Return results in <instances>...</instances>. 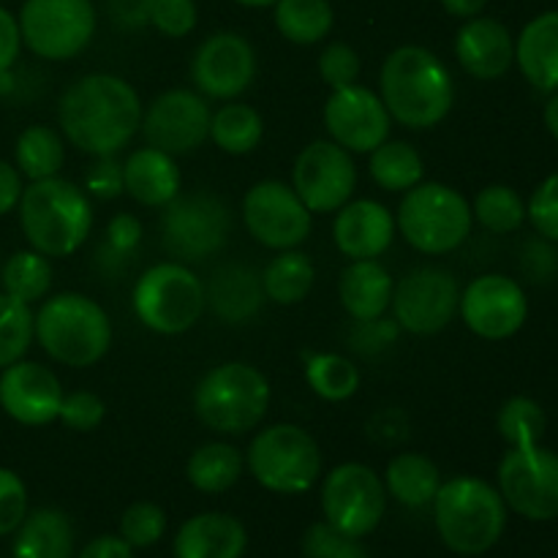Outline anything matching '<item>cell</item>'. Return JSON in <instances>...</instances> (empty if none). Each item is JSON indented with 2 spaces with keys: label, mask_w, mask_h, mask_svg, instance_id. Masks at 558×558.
<instances>
[{
  "label": "cell",
  "mask_w": 558,
  "mask_h": 558,
  "mask_svg": "<svg viewBox=\"0 0 558 558\" xmlns=\"http://www.w3.org/2000/svg\"><path fill=\"white\" fill-rule=\"evenodd\" d=\"M142 98L118 74H85L71 82L58 104L63 140L93 158L118 156L142 125Z\"/></svg>",
  "instance_id": "obj_1"
},
{
  "label": "cell",
  "mask_w": 558,
  "mask_h": 558,
  "mask_svg": "<svg viewBox=\"0 0 558 558\" xmlns=\"http://www.w3.org/2000/svg\"><path fill=\"white\" fill-rule=\"evenodd\" d=\"M379 98L398 125L436 129L456 104V82L445 60L430 49L407 44L390 52L379 71Z\"/></svg>",
  "instance_id": "obj_2"
},
{
  "label": "cell",
  "mask_w": 558,
  "mask_h": 558,
  "mask_svg": "<svg viewBox=\"0 0 558 558\" xmlns=\"http://www.w3.org/2000/svg\"><path fill=\"white\" fill-rule=\"evenodd\" d=\"M20 223L33 251L63 259L76 254L90 238V196L60 174L31 180L20 196Z\"/></svg>",
  "instance_id": "obj_3"
},
{
  "label": "cell",
  "mask_w": 558,
  "mask_h": 558,
  "mask_svg": "<svg viewBox=\"0 0 558 558\" xmlns=\"http://www.w3.org/2000/svg\"><path fill=\"white\" fill-rule=\"evenodd\" d=\"M33 336L54 363L90 368L112 347V322L87 294L60 292L44 300L38 314H33Z\"/></svg>",
  "instance_id": "obj_4"
},
{
  "label": "cell",
  "mask_w": 558,
  "mask_h": 558,
  "mask_svg": "<svg viewBox=\"0 0 558 558\" xmlns=\"http://www.w3.org/2000/svg\"><path fill=\"white\" fill-rule=\"evenodd\" d=\"M434 521L441 543L458 556H483L507 529V505L499 488L480 477H452L434 499Z\"/></svg>",
  "instance_id": "obj_5"
},
{
  "label": "cell",
  "mask_w": 558,
  "mask_h": 558,
  "mask_svg": "<svg viewBox=\"0 0 558 558\" xmlns=\"http://www.w3.org/2000/svg\"><path fill=\"white\" fill-rule=\"evenodd\" d=\"M270 381L256 365L221 363L194 387V414L205 428L221 436H243L265 420L270 409Z\"/></svg>",
  "instance_id": "obj_6"
},
{
  "label": "cell",
  "mask_w": 558,
  "mask_h": 558,
  "mask_svg": "<svg viewBox=\"0 0 558 558\" xmlns=\"http://www.w3.org/2000/svg\"><path fill=\"white\" fill-rule=\"evenodd\" d=\"M396 227L414 251L445 256L461 248L472 234V205L452 185L417 183L403 194L396 213Z\"/></svg>",
  "instance_id": "obj_7"
},
{
  "label": "cell",
  "mask_w": 558,
  "mask_h": 558,
  "mask_svg": "<svg viewBox=\"0 0 558 558\" xmlns=\"http://www.w3.org/2000/svg\"><path fill=\"white\" fill-rule=\"evenodd\" d=\"M245 466L270 494L298 496L319 483L325 458L308 430L294 423H278L254 436L245 452Z\"/></svg>",
  "instance_id": "obj_8"
},
{
  "label": "cell",
  "mask_w": 558,
  "mask_h": 558,
  "mask_svg": "<svg viewBox=\"0 0 558 558\" xmlns=\"http://www.w3.org/2000/svg\"><path fill=\"white\" fill-rule=\"evenodd\" d=\"M131 305L147 330L183 336L205 314V283L183 262H158L136 278Z\"/></svg>",
  "instance_id": "obj_9"
},
{
  "label": "cell",
  "mask_w": 558,
  "mask_h": 558,
  "mask_svg": "<svg viewBox=\"0 0 558 558\" xmlns=\"http://www.w3.org/2000/svg\"><path fill=\"white\" fill-rule=\"evenodd\" d=\"M232 234V213L210 191L178 194L161 213V243L178 262H202L218 254Z\"/></svg>",
  "instance_id": "obj_10"
},
{
  "label": "cell",
  "mask_w": 558,
  "mask_h": 558,
  "mask_svg": "<svg viewBox=\"0 0 558 558\" xmlns=\"http://www.w3.org/2000/svg\"><path fill=\"white\" fill-rule=\"evenodd\" d=\"M22 44L44 60H71L96 36L93 0H25L20 11Z\"/></svg>",
  "instance_id": "obj_11"
},
{
  "label": "cell",
  "mask_w": 558,
  "mask_h": 558,
  "mask_svg": "<svg viewBox=\"0 0 558 558\" xmlns=\"http://www.w3.org/2000/svg\"><path fill=\"white\" fill-rule=\"evenodd\" d=\"M496 480L507 510L537 523L558 518V452L543 445L510 447Z\"/></svg>",
  "instance_id": "obj_12"
},
{
  "label": "cell",
  "mask_w": 558,
  "mask_h": 558,
  "mask_svg": "<svg viewBox=\"0 0 558 558\" xmlns=\"http://www.w3.org/2000/svg\"><path fill=\"white\" fill-rule=\"evenodd\" d=\"M325 523L349 537H368L387 512L385 480L365 463H341L322 483Z\"/></svg>",
  "instance_id": "obj_13"
},
{
  "label": "cell",
  "mask_w": 558,
  "mask_h": 558,
  "mask_svg": "<svg viewBox=\"0 0 558 558\" xmlns=\"http://www.w3.org/2000/svg\"><path fill=\"white\" fill-rule=\"evenodd\" d=\"M243 223L251 238L272 251L300 248L314 229V213L281 180H262L243 196Z\"/></svg>",
  "instance_id": "obj_14"
},
{
  "label": "cell",
  "mask_w": 558,
  "mask_h": 558,
  "mask_svg": "<svg viewBox=\"0 0 558 558\" xmlns=\"http://www.w3.org/2000/svg\"><path fill=\"white\" fill-rule=\"evenodd\" d=\"M461 287L445 267H414L392 289V316L412 336H436L458 314Z\"/></svg>",
  "instance_id": "obj_15"
},
{
  "label": "cell",
  "mask_w": 558,
  "mask_h": 558,
  "mask_svg": "<svg viewBox=\"0 0 558 558\" xmlns=\"http://www.w3.org/2000/svg\"><path fill=\"white\" fill-rule=\"evenodd\" d=\"M289 185L314 216L338 213L357 191V167L352 153L332 140L311 142L294 158Z\"/></svg>",
  "instance_id": "obj_16"
},
{
  "label": "cell",
  "mask_w": 558,
  "mask_h": 558,
  "mask_svg": "<svg viewBox=\"0 0 558 558\" xmlns=\"http://www.w3.org/2000/svg\"><path fill=\"white\" fill-rule=\"evenodd\" d=\"M210 118L213 109L202 93L174 87L147 104L140 131L147 145L178 158L199 150L210 140Z\"/></svg>",
  "instance_id": "obj_17"
},
{
  "label": "cell",
  "mask_w": 558,
  "mask_h": 558,
  "mask_svg": "<svg viewBox=\"0 0 558 558\" xmlns=\"http://www.w3.org/2000/svg\"><path fill=\"white\" fill-rule=\"evenodd\" d=\"M458 314L483 341H507L526 325L529 298L515 278L505 272H485L461 292Z\"/></svg>",
  "instance_id": "obj_18"
},
{
  "label": "cell",
  "mask_w": 558,
  "mask_h": 558,
  "mask_svg": "<svg viewBox=\"0 0 558 558\" xmlns=\"http://www.w3.org/2000/svg\"><path fill=\"white\" fill-rule=\"evenodd\" d=\"M256 80V49L245 36L221 31L207 36L191 58L196 93L216 101H234Z\"/></svg>",
  "instance_id": "obj_19"
},
{
  "label": "cell",
  "mask_w": 558,
  "mask_h": 558,
  "mask_svg": "<svg viewBox=\"0 0 558 558\" xmlns=\"http://www.w3.org/2000/svg\"><path fill=\"white\" fill-rule=\"evenodd\" d=\"M322 118L330 140L349 153H371L390 140L392 118L371 87L349 85L332 90Z\"/></svg>",
  "instance_id": "obj_20"
},
{
  "label": "cell",
  "mask_w": 558,
  "mask_h": 558,
  "mask_svg": "<svg viewBox=\"0 0 558 558\" xmlns=\"http://www.w3.org/2000/svg\"><path fill=\"white\" fill-rule=\"evenodd\" d=\"M63 396V385L47 365L16 360L0 374V409L20 425L54 423Z\"/></svg>",
  "instance_id": "obj_21"
},
{
  "label": "cell",
  "mask_w": 558,
  "mask_h": 558,
  "mask_svg": "<svg viewBox=\"0 0 558 558\" xmlns=\"http://www.w3.org/2000/svg\"><path fill=\"white\" fill-rule=\"evenodd\" d=\"M456 60L474 80H501L515 65V38L505 22L472 16L456 33Z\"/></svg>",
  "instance_id": "obj_22"
},
{
  "label": "cell",
  "mask_w": 558,
  "mask_h": 558,
  "mask_svg": "<svg viewBox=\"0 0 558 558\" xmlns=\"http://www.w3.org/2000/svg\"><path fill=\"white\" fill-rule=\"evenodd\" d=\"M396 216L376 199H349L332 221L336 248L349 262L379 259L396 240Z\"/></svg>",
  "instance_id": "obj_23"
},
{
  "label": "cell",
  "mask_w": 558,
  "mask_h": 558,
  "mask_svg": "<svg viewBox=\"0 0 558 558\" xmlns=\"http://www.w3.org/2000/svg\"><path fill=\"white\" fill-rule=\"evenodd\" d=\"M262 276L243 262H229L205 283V303L223 325H248L265 305Z\"/></svg>",
  "instance_id": "obj_24"
},
{
  "label": "cell",
  "mask_w": 558,
  "mask_h": 558,
  "mask_svg": "<svg viewBox=\"0 0 558 558\" xmlns=\"http://www.w3.org/2000/svg\"><path fill=\"white\" fill-rule=\"evenodd\" d=\"M125 194L142 207H163L180 194L183 174L178 161L158 147H140L123 161Z\"/></svg>",
  "instance_id": "obj_25"
},
{
  "label": "cell",
  "mask_w": 558,
  "mask_h": 558,
  "mask_svg": "<svg viewBox=\"0 0 558 558\" xmlns=\"http://www.w3.org/2000/svg\"><path fill=\"white\" fill-rule=\"evenodd\" d=\"M245 526L227 512H202L185 521L174 537V558H243Z\"/></svg>",
  "instance_id": "obj_26"
},
{
  "label": "cell",
  "mask_w": 558,
  "mask_h": 558,
  "mask_svg": "<svg viewBox=\"0 0 558 558\" xmlns=\"http://www.w3.org/2000/svg\"><path fill=\"white\" fill-rule=\"evenodd\" d=\"M392 289L396 281L379 259L349 262L338 278V300L354 322L385 316L392 303Z\"/></svg>",
  "instance_id": "obj_27"
},
{
  "label": "cell",
  "mask_w": 558,
  "mask_h": 558,
  "mask_svg": "<svg viewBox=\"0 0 558 558\" xmlns=\"http://www.w3.org/2000/svg\"><path fill=\"white\" fill-rule=\"evenodd\" d=\"M515 63L532 87L558 90V9L543 11L523 25L515 38Z\"/></svg>",
  "instance_id": "obj_28"
},
{
  "label": "cell",
  "mask_w": 558,
  "mask_h": 558,
  "mask_svg": "<svg viewBox=\"0 0 558 558\" xmlns=\"http://www.w3.org/2000/svg\"><path fill=\"white\" fill-rule=\"evenodd\" d=\"M74 526L69 515L54 507L31 512L16 529L14 558H71Z\"/></svg>",
  "instance_id": "obj_29"
},
{
  "label": "cell",
  "mask_w": 558,
  "mask_h": 558,
  "mask_svg": "<svg viewBox=\"0 0 558 558\" xmlns=\"http://www.w3.org/2000/svg\"><path fill=\"white\" fill-rule=\"evenodd\" d=\"M385 488L398 505L412 510L428 507L441 488L439 466L423 452H401L387 463Z\"/></svg>",
  "instance_id": "obj_30"
},
{
  "label": "cell",
  "mask_w": 558,
  "mask_h": 558,
  "mask_svg": "<svg viewBox=\"0 0 558 558\" xmlns=\"http://www.w3.org/2000/svg\"><path fill=\"white\" fill-rule=\"evenodd\" d=\"M245 469L243 452L229 441H207L191 452L185 477L202 494H227Z\"/></svg>",
  "instance_id": "obj_31"
},
{
  "label": "cell",
  "mask_w": 558,
  "mask_h": 558,
  "mask_svg": "<svg viewBox=\"0 0 558 558\" xmlns=\"http://www.w3.org/2000/svg\"><path fill=\"white\" fill-rule=\"evenodd\" d=\"M316 281V267L308 254L298 248L278 251L262 272L265 298L276 305H298L308 298Z\"/></svg>",
  "instance_id": "obj_32"
},
{
  "label": "cell",
  "mask_w": 558,
  "mask_h": 558,
  "mask_svg": "<svg viewBox=\"0 0 558 558\" xmlns=\"http://www.w3.org/2000/svg\"><path fill=\"white\" fill-rule=\"evenodd\" d=\"M265 136V120L248 104L227 101L213 112L210 140L227 156H248Z\"/></svg>",
  "instance_id": "obj_33"
},
{
  "label": "cell",
  "mask_w": 558,
  "mask_h": 558,
  "mask_svg": "<svg viewBox=\"0 0 558 558\" xmlns=\"http://www.w3.org/2000/svg\"><path fill=\"white\" fill-rule=\"evenodd\" d=\"M368 172L379 189L390 194H407L417 183H423L425 161L417 147L409 142H381L376 150H371Z\"/></svg>",
  "instance_id": "obj_34"
},
{
  "label": "cell",
  "mask_w": 558,
  "mask_h": 558,
  "mask_svg": "<svg viewBox=\"0 0 558 558\" xmlns=\"http://www.w3.org/2000/svg\"><path fill=\"white\" fill-rule=\"evenodd\" d=\"M16 169L27 180H44L60 174L65 163V140L52 125H27L16 136Z\"/></svg>",
  "instance_id": "obj_35"
},
{
  "label": "cell",
  "mask_w": 558,
  "mask_h": 558,
  "mask_svg": "<svg viewBox=\"0 0 558 558\" xmlns=\"http://www.w3.org/2000/svg\"><path fill=\"white\" fill-rule=\"evenodd\" d=\"M272 20L287 41L311 47L327 38L336 14H332L330 0H278Z\"/></svg>",
  "instance_id": "obj_36"
},
{
  "label": "cell",
  "mask_w": 558,
  "mask_h": 558,
  "mask_svg": "<svg viewBox=\"0 0 558 558\" xmlns=\"http://www.w3.org/2000/svg\"><path fill=\"white\" fill-rule=\"evenodd\" d=\"M305 381L322 401H349L360 390V368L349 357L336 352L305 354Z\"/></svg>",
  "instance_id": "obj_37"
},
{
  "label": "cell",
  "mask_w": 558,
  "mask_h": 558,
  "mask_svg": "<svg viewBox=\"0 0 558 558\" xmlns=\"http://www.w3.org/2000/svg\"><path fill=\"white\" fill-rule=\"evenodd\" d=\"M52 265H49V256L38 254V251H16L9 256V262L3 265V292L9 298L20 300V303L31 305L38 303L49 294L52 289Z\"/></svg>",
  "instance_id": "obj_38"
},
{
  "label": "cell",
  "mask_w": 558,
  "mask_h": 558,
  "mask_svg": "<svg viewBox=\"0 0 558 558\" xmlns=\"http://www.w3.org/2000/svg\"><path fill=\"white\" fill-rule=\"evenodd\" d=\"M474 221L494 234H512L526 223V202L512 185H485L472 205Z\"/></svg>",
  "instance_id": "obj_39"
},
{
  "label": "cell",
  "mask_w": 558,
  "mask_h": 558,
  "mask_svg": "<svg viewBox=\"0 0 558 558\" xmlns=\"http://www.w3.org/2000/svg\"><path fill=\"white\" fill-rule=\"evenodd\" d=\"M496 430L507 441V447L543 445L548 417L534 398L512 396L501 403L499 414H496Z\"/></svg>",
  "instance_id": "obj_40"
},
{
  "label": "cell",
  "mask_w": 558,
  "mask_h": 558,
  "mask_svg": "<svg viewBox=\"0 0 558 558\" xmlns=\"http://www.w3.org/2000/svg\"><path fill=\"white\" fill-rule=\"evenodd\" d=\"M33 311L20 300L0 294V371L25 357L33 343Z\"/></svg>",
  "instance_id": "obj_41"
},
{
  "label": "cell",
  "mask_w": 558,
  "mask_h": 558,
  "mask_svg": "<svg viewBox=\"0 0 558 558\" xmlns=\"http://www.w3.org/2000/svg\"><path fill=\"white\" fill-rule=\"evenodd\" d=\"M167 534V512L153 501H136L120 518V537L131 548H150Z\"/></svg>",
  "instance_id": "obj_42"
},
{
  "label": "cell",
  "mask_w": 558,
  "mask_h": 558,
  "mask_svg": "<svg viewBox=\"0 0 558 558\" xmlns=\"http://www.w3.org/2000/svg\"><path fill=\"white\" fill-rule=\"evenodd\" d=\"M104 417H107V403L93 390L65 392L58 414L60 423L76 434H93L104 423Z\"/></svg>",
  "instance_id": "obj_43"
},
{
  "label": "cell",
  "mask_w": 558,
  "mask_h": 558,
  "mask_svg": "<svg viewBox=\"0 0 558 558\" xmlns=\"http://www.w3.org/2000/svg\"><path fill=\"white\" fill-rule=\"evenodd\" d=\"M305 558H368L357 537L341 534L330 523H314L303 537Z\"/></svg>",
  "instance_id": "obj_44"
},
{
  "label": "cell",
  "mask_w": 558,
  "mask_h": 558,
  "mask_svg": "<svg viewBox=\"0 0 558 558\" xmlns=\"http://www.w3.org/2000/svg\"><path fill=\"white\" fill-rule=\"evenodd\" d=\"M360 74H363L360 54H357V49L349 47L347 41H332L322 49L319 76L325 85L332 87V90H338V87L357 85Z\"/></svg>",
  "instance_id": "obj_45"
},
{
  "label": "cell",
  "mask_w": 558,
  "mask_h": 558,
  "mask_svg": "<svg viewBox=\"0 0 558 558\" xmlns=\"http://www.w3.org/2000/svg\"><path fill=\"white\" fill-rule=\"evenodd\" d=\"M526 221L548 243H558V172L548 174L526 202Z\"/></svg>",
  "instance_id": "obj_46"
},
{
  "label": "cell",
  "mask_w": 558,
  "mask_h": 558,
  "mask_svg": "<svg viewBox=\"0 0 558 558\" xmlns=\"http://www.w3.org/2000/svg\"><path fill=\"white\" fill-rule=\"evenodd\" d=\"M150 25L167 38H183L196 27L194 0H153Z\"/></svg>",
  "instance_id": "obj_47"
},
{
  "label": "cell",
  "mask_w": 558,
  "mask_h": 558,
  "mask_svg": "<svg viewBox=\"0 0 558 558\" xmlns=\"http://www.w3.org/2000/svg\"><path fill=\"white\" fill-rule=\"evenodd\" d=\"M27 515V488L11 469H0V537L16 532Z\"/></svg>",
  "instance_id": "obj_48"
},
{
  "label": "cell",
  "mask_w": 558,
  "mask_h": 558,
  "mask_svg": "<svg viewBox=\"0 0 558 558\" xmlns=\"http://www.w3.org/2000/svg\"><path fill=\"white\" fill-rule=\"evenodd\" d=\"M123 191V161L118 156H101L87 167L85 194L98 196V199H118Z\"/></svg>",
  "instance_id": "obj_49"
},
{
  "label": "cell",
  "mask_w": 558,
  "mask_h": 558,
  "mask_svg": "<svg viewBox=\"0 0 558 558\" xmlns=\"http://www.w3.org/2000/svg\"><path fill=\"white\" fill-rule=\"evenodd\" d=\"M398 327L396 319H371V322H357V330L352 332V349H357L360 354H379L387 347L398 341Z\"/></svg>",
  "instance_id": "obj_50"
},
{
  "label": "cell",
  "mask_w": 558,
  "mask_h": 558,
  "mask_svg": "<svg viewBox=\"0 0 558 558\" xmlns=\"http://www.w3.org/2000/svg\"><path fill=\"white\" fill-rule=\"evenodd\" d=\"M142 234H145V229H142L140 218L131 216V213H118L107 223V251L112 256L125 259V256L140 248Z\"/></svg>",
  "instance_id": "obj_51"
},
{
  "label": "cell",
  "mask_w": 558,
  "mask_h": 558,
  "mask_svg": "<svg viewBox=\"0 0 558 558\" xmlns=\"http://www.w3.org/2000/svg\"><path fill=\"white\" fill-rule=\"evenodd\" d=\"M22 49V33H20V22L11 11H5L0 5V74L11 69L20 58Z\"/></svg>",
  "instance_id": "obj_52"
},
{
  "label": "cell",
  "mask_w": 558,
  "mask_h": 558,
  "mask_svg": "<svg viewBox=\"0 0 558 558\" xmlns=\"http://www.w3.org/2000/svg\"><path fill=\"white\" fill-rule=\"evenodd\" d=\"M153 0H109V14L120 27H140L150 22Z\"/></svg>",
  "instance_id": "obj_53"
},
{
  "label": "cell",
  "mask_w": 558,
  "mask_h": 558,
  "mask_svg": "<svg viewBox=\"0 0 558 558\" xmlns=\"http://www.w3.org/2000/svg\"><path fill=\"white\" fill-rule=\"evenodd\" d=\"M22 191H25V185H22L20 169L11 167L9 161H0V216L20 205Z\"/></svg>",
  "instance_id": "obj_54"
},
{
  "label": "cell",
  "mask_w": 558,
  "mask_h": 558,
  "mask_svg": "<svg viewBox=\"0 0 558 558\" xmlns=\"http://www.w3.org/2000/svg\"><path fill=\"white\" fill-rule=\"evenodd\" d=\"M80 558H134V548L120 534L118 537L107 534V537H96L93 543H87Z\"/></svg>",
  "instance_id": "obj_55"
},
{
  "label": "cell",
  "mask_w": 558,
  "mask_h": 558,
  "mask_svg": "<svg viewBox=\"0 0 558 558\" xmlns=\"http://www.w3.org/2000/svg\"><path fill=\"white\" fill-rule=\"evenodd\" d=\"M445 11L458 20H472V16L483 14V9L488 5V0H441Z\"/></svg>",
  "instance_id": "obj_56"
},
{
  "label": "cell",
  "mask_w": 558,
  "mask_h": 558,
  "mask_svg": "<svg viewBox=\"0 0 558 558\" xmlns=\"http://www.w3.org/2000/svg\"><path fill=\"white\" fill-rule=\"evenodd\" d=\"M543 123H545V129H548V134L558 142V90L550 93L548 101H545Z\"/></svg>",
  "instance_id": "obj_57"
},
{
  "label": "cell",
  "mask_w": 558,
  "mask_h": 558,
  "mask_svg": "<svg viewBox=\"0 0 558 558\" xmlns=\"http://www.w3.org/2000/svg\"><path fill=\"white\" fill-rule=\"evenodd\" d=\"M240 5H248V9H267V5H276L278 0H238Z\"/></svg>",
  "instance_id": "obj_58"
}]
</instances>
